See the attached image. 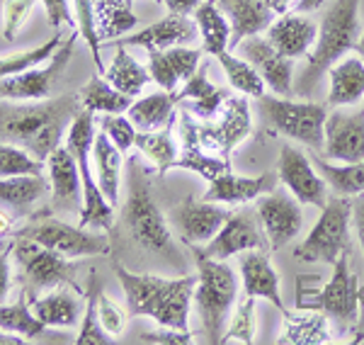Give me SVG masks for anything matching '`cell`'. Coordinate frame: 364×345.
<instances>
[{"label": "cell", "mask_w": 364, "mask_h": 345, "mask_svg": "<svg viewBox=\"0 0 364 345\" xmlns=\"http://www.w3.org/2000/svg\"><path fill=\"white\" fill-rule=\"evenodd\" d=\"M83 110L78 95L29 100L13 105L0 100V142L13 144L44 161L61 146L70 122Z\"/></svg>", "instance_id": "1"}, {"label": "cell", "mask_w": 364, "mask_h": 345, "mask_svg": "<svg viewBox=\"0 0 364 345\" xmlns=\"http://www.w3.org/2000/svg\"><path fill=\"white\" fill-rule=\"evenodd\" d=\"M127 299L129 317H149L170 331L190 333V302L195 299L197 275L161 277L151 272H134L119 258H112Z\"/></svg>", "instance_id": "2"}, {"label": "cell", "mask_w": 364, "mask_h": 345, "mask_svg": "<svg viewBox=\"0 0 364 345\" xmlns=\"http://www.w3.org/2000/svg\"><path fill=\"white\" fill-rule=\"evenodd\" d=\"M109 233H117L122 241L139 248L141 253L182 267V253L173 241L170 224L158 209L154 190L149 183V171L136 161H129V195L122 209L119 224L112 226Z\"/></svg>", "instance_id": "3"}, {"label": "cell", "mask_w": 364, "mask_h": 345, "mask_svg": "<svg viewBox=\"0 0 364 345\" xmlns=\"http://www.w3.org/2000/svg\"><path fill=\"white\" fill-rule=\"evenodd\" d=\"M360 34V0H336L323 15L316 44L306 54V66L296 75L294 95H314L333 63H338L348 51L355 49Z\"/></svg>", "instance_id": "4"}, {"label": "cell", "mask_w": 364, "mask_h": 345, "mask_svg": "<svg viewBox=\"0 0 364 345\" xmlns=\"http://www.w3.org/2000/svg\"><path fill=\"white\" fill-rule=\"evenodd\" d=\"M197 262L195 304L204 333L211 345L224 343V333L233 304L238 299V277L224 260H214L199 245H190Z\"/></svg>", "instance_id": "5"}, {"label": "cell", "mask_w": 364, "mask_h": 345, "mask_svg": "<svg viewBox=\"0 0 364 345\" xmlns=\"http://www.w3.org/2000/svg\"><path fill=\"white\" fill-rule=\"evenodd\" d=\"M95 134V117L87 110H80L66 132V146L73 154L75 163H78L80 180H83V209H80L78 226H83V229H102L109 233L114 226V207L105 200V195L97 187V180L92 178L90 171Z\"/></svg>", "instance_id": "6"}, {"label": "cell", "mask_w": 364, "mask_h": 345, "mask_svg": "<svg viewBox=\"0 0 364 345\" xmlns=\"http://www.w3.org/2000/svg\"><path fill=\"white\" fill-rule=\"evenodd\" d=\"M13 253L17 260V270H20L17 280L29 294V299H34L39 292H49L54 287H63V285L85 294L75 285V265L66 255L22 236L13 238Z\"/></svg>", "instance_id": "7"}, {"label": "cell", "mask_w": 364, "mask_h": 345, "mask_svg": "<svg viewBox=\"0 0 364 345\" xmlns=\"http://www.w3.org/2000/svg\"><path fill=\"white\" fill-rule=\"evenodd\" d=\"M350 224H352V200L348 195L328 197L321 209L318 221L301 243L294 248V260L299 262H328L336 265L338 258L350 250Z\"/></svg>", "instance_id": "8"}, {"label": "cell", "mask_w": 364, "mask_h": 345, "mask_svg": "<svg viewBox=\"0 0 364 345\" xmlns=\"http://www.w3.org/2000/svg\"><path fill=\"white\" fill-rule=\"evenodd\" d=\"M360 285L357 275L350 270L348 255L338 258L333 265V277L318 290H304L299 282L296 290V309L299 312H321L333 317L340 326H355L360 321Z\"/></svg>", "instance_id": "9"}, {"label": "cell", "mask_w": 364, "mask_h": 345, "mask_svg": "<svg viewBox=\"0 0 364 345\" xmlns=\"http://www.w3.org/2000/svg\"><path fill=\"white\" fill-rule=\"evenodd\" d=\"M15 236L32 238V241L46 245V248L56 250V253L66 255V258H85V255H107L112 250V241L107 236H100L83 229V226H73L66 221L56 219L51 212H34L29 214L27 224L15 231Z\"/></svg>", "instance_id": "10"}, {"label": "cell", "mask_w": 364, "mask_h": 345, "mask_svg": "<svg viewBox=\"0 0 364 345\" xmlns=\"http://www.w3.org/2000/svg\"><path fill=\"white\" fill-rule=\"evenodd\" d=\"M257 112L274 132L306 144L309 149L323 151V129H326L328 107L321 102H294L282 95H260Z\"/></svg>", "instance_id": "11"}, {"label": "cell", "mask_w": 364, "mask_h": 345, "mask_svg": "<svg viewBox=\"0 0 364 345\" xmlns=\"http://www.w3.org/2000/svg\"><path fill=\"white\" fill-rule=\"evenodd\" d=\"M78 37L80 32L75 27L56 49V54L46 61V66L27 68V71L0 80V100H46V97H51V90L61 80L63 71H66L70 58H73Z\"/></svg>", "instance_id": "12"}, {"label": "cell", "mask_w": 364, "mask_h": 345, "mask_svg": "<svg viewBox=\"0 0 364 345\" xmlns=\"http://www.w3.org/2000/svg\"><path fill=\"white\" fill-rule=\"evenodd\" d=\"M250 132L252 122L245 95H228V100L219 112V120H207V124H199V142H202V146L209 154H216L219 159L231 161L228 156L233 154V149L243 139L250 137Z\"/></svg>", "instance_id": "13"}, {"label": "cell", "mask_w": 364, "mask_h": 345, "mask_svg": "<svg viewBox=\"0 0 364 345\" xmlns=\"http://www.w3.org/2000/svg\"><path fill=\"white\" fill-rule=\"evenodd\" d=\"M231 212L219 202L195 200V197H182V200L170 209V226L180 236L182 243L199 245L209 243L219 233L221 226Z\"/></svg>", "instance_id": "14"}, {"label": "cell", "mask_w": 364, "mask_h": 345, "mask_svg": "<svg viewBox=\"0 0 364 345\" xmlns=\"http://www.w3.org/2000/svg\"><path fill=\"white\" fill-rule=\"evenodd\" d=\"M255 212L269 250L284 248L289 241H294L304 226L301 202L294 195H287V192L272 190L269 195H262L257 200Z\"/></svg>", "instance_id": "15"}, {"label": "cell", "mask_w": 364, "mask_h": 345, "mask_svg": "<svg viewBox=\"0 0 364 345\" xmlns=\"http://www.w3.org/2000/svg\"><path fill=\"white\" fill-rule=\"evenodd\" d=\"M323 159L338 163L364 161V107L333 110L326 117L323 129Z\"/></svg>", "instance_id": "16"}, {"label": "cell", "mask_w": 364, "mask_h": 345, "mask_svg": "<svg viewBox=\"0 0 364 345\" xmlns=\"http://www.w3.org/2000/svg\"><path fill=\"white\" fill-rule=\"evenodd\" d=\"M279 180L301 204H314L323 209L328 202V183L316 171L314 161L296 146L284 144L279 149Z\"/></svg>", "instance_id": "17"}, {"label": "cell", "mask_w": 364, "mask_h": 345, "mask_svg": "<svg viewBox=\"0 0 364 345\" xmlns=\"http://www.w3.org/2000/svg\"><path fill=\"white\" fill-rule=\"evenodd\" d=\"M265 248H267V238L260 229L257 212L240 209V212L228 216L219 233L202 250L214 260H228L231 255L245 253V250H265Z\"/></svg>", "instance_id": "18"}, {"label": "cell", "mask_w": 364, "mask_h": 345, "mask_svg": "<svg viewBox=\"0 0 364 345\" xmlns=\"http://www.w3.org/2000/svg\"><path fill=\"white\" fill-rule=\"evenodd\" d=\"M178 132H180V154H178V159H175L173 168H185V171L197 173L199 178H204L207 183L219 178L221 173L231 171V161L209 154L202 146L195 115L187 112L185 107H182L178 115Z\"/></svg>", "instance_id": "19"}, {"label": "cell", "mask_w": 364, "mask_h": 345, "mask_svg": "<svg viewBox=\"0 0 364 345\" xmlns=\"http://www.w3.org/2000/svg\"><path fill=\"white\" fill-rule=\"evenodd\" d=\"M51 183V209L54 212L78 214L83 209V180H80L78 163L68 146H58L54 154L46 159Z\"/></svg>", "instance_id": "20"}, {"label": "cell", "mask_w": 364, "mask_h": 345, "mask_svg": "<svg viewBox=\"0 0 364 345\" xmlns=\"http://www.w3.org/2000/svg\"><path fill=\"white\" fill-rule=\"evenodd\" d=\"M238 51L245 61H250L255 66V71L262 75L265 85H269L274 90V95L289 97L294 92V83H291V58L282 56L267 39H262L260 34L255 37H248L238 44Z\"/></svg>", "instance_id": "21"}, {"label": "cell", "mask_w": 364, "mask_h": 345, "mask_svg": "<svg viewBox=\"0 0 364 345\" xmlns=\"http://www.w3.org/2000/svg\"><path fill=\"white\" fill-rule=\"evenodd\" d=\"M199 37V29L195 17L190 20V15H178V13H168L166 17H161L154 25L132 32L129 37H119V42L114 44H124V46H144L146 51H163L170 46L178 44H190Z\"/></svg>", "instance_id": "22"}, {"label": "cell", "mask_w": 364, "mask_h": 345, "mask_svg": "<svg viewBox=\"0 0 364 345\" xmlns=\"http://www.w3.org/2000/svg\"><path fill=\"white\" fill-rule=\"evenodd\" d=\"M318 37V25L306 13H284L277 15L267 27V42L287 58L306 56Z\"/></svg>", "instance_id": "23"}, {"label": "cell", "mask_w": 364, "mask_h": 345, "mask_svg": "<svg viewBox=\"0 0 364 345\" xmlns=\"http://www.w3.org/2000/svg\"><path fill=\"white\" fill-rule=\"evenodd\" d=\"M279 173L265 171L255 178H243V175H236L233 171L221 173L219 178H214L207 187V192L202 195V200L207 202H219V204H245L252 202L257 197L267 195L277 187Z\"/></svg>", "instance_id": "24"}, {"label": "cell", "mask_w": 364, "mask_h": 345, "mask_svg": "<svg viewBox=\"0 0 364 345\" xmlns=\"http://www.w3.org/2000/svg\"><path fill=\"white\" fill-rule=\"evenodd\" d=\"M202 49L195 46H170L163 51H149V73L163 90H180V83L197 73L199 61H202Z\"/></svg>", "instance_id": "25"}, {"label": "cell", "mask_w": 364, "mask_h": 345, "mask_svg": "<svg viewBox=\"0 0 364 345\" xmlns=\"http://www.w3.org/2000/svg\"><path fill=\"white\" fill-rule=\"evenodd\" d=\"M240 280H243V292L248 297L265 299L282 314H287L279 292V275L272 267L267 250H245V255H240Z\"/></svg>", "instance_id": "26"}, {"label": "cell", "mask_w": 364, "mask_h": 345, "mask_svg": "<svg viewBox=\"0 0 364 345\" xmlns=\"http://www.w3.org/2000/svg\"><path fill=\"white\" fill-rule=\"evenodd\" d=\"M219 8L224 10L231 25V42L228 51L238 49V44L248 37H255L260 32H267V27L274 22L272 10L267 8L265 0H216Z\"/></svg>", "instance_id": "27"}, {"label": "cell", "mask_w": 364, "mask_h": 345, "mask_svg": "<svg viewBox=\"0 0 364 345\" xmlns=\"http://www.w3.org/2000/svg\"><path fill=\"white\" fill-rule=\"evenodd\" d=\"M83 297L85 294H80L75 290L70 292L63 285V287L49 290L44 297L29 299V307L37 314V319L46 326H51V329H70V326H75L83 319Z\"/></svg>", "instance_id": "28"}, {"label": "cell", "mask_w": 364, "mask_h": 345, "mask_svg": "<svg viewBox=\"0 0 364 345\" xmlns=\"http://www.w3.org/2000/svg\"><path fill=\"white\" fill-rule=\"evenodd\" d=\"M178 95H180V105H185L187 112L202 117V120H214L221 112V107H224V102L228 100L231 92L226 87L209 83L207 66H199L197 73L185 80V87L178 90Z\"/></svg>", "instance_id": "29"}, {"label": "cell", "mask_w": 364, "mask_h": 345, "mask_svg": "<svg viewBox=\"0 0 364 345\" xmlns=\"http://www.w3.org/2000/svg\"><path fill=\"white\" fill-rule=\"evenodd\" d=\"M328 105L331 107H348L357 105L364 97V58L348 56L333 63L328 71Z\"/></svg>", "instance_id": "30"}, {"label": "cell", "mask_w": 364, "mask_h": 345, "mask_svg": "<svg viewBox=\"0 0 364 345\" xmlns=\"http://www.w3.org/2000/svg\"><path fill=\"white\" fill-rule=\"evenodd\" d=\"M180 105L178 90H156L151 95H144L141 100L132 102V107L127 110V117L132 120V124L136 127V132H156L163 127L175 122V107Z\"/></svg>", "instance_id": "31"}, {"label": "cell", "mask_w": 364, "mask_h": 345, "mask_svg": "<svg viewBox=\"0 0 364 345\" xmlns=\"http://www.w3.org/2000/svg\"><path fill=\"white\" fill-rule=\"evenodd\" d=\"M122 151L112 144L105 132L95 134L92 144V159H95L97 187L112 207L119 204V185H122Z\"/></svg>", "instance_id": "32"}, {"label": "cell", "mask_w": 364, "mask_h": 345, "mask_svg": "<svg viewBox=\"0 0 364 345\" xmlns=\"http://www.w3.org/2000/svg\"><path fill=\"white\" fill-rule=\"evenodd\" d=\"M49 192H51V183L44 173L0 178V204L13 209V212H29Z\"/></svg>", "instance_id": "33"}, {"label": "cell", "mask_w": 364, "mask_h": 345, "mask_svg": "<svg viewBox=\"0 0 364 345\" xmlns=\"http://www.w3.org/2000/svg\"><path fill=\"white\" fill-rule=\"evenodd\" d=\"M202 37V51L209 56L219 58L224 51H228V42H231V25L224 10L219 8L216 0H202L199 8L192 13Z\"/></svg>", "instance_id": "34"}, {"label": "cell", "mask_w": 364, "mask_h": 345, "mask_svg": "<svg viewBox=\"0 0 364 345\" xmlns=\"http://www.w3.org/2000/svg\"><path fill=\"white\" fill-rule=\"evenodd\" d=\"M114 46H117L114 58H112V63L105 68V78H107V83L117 87L119 92H124L129 97H136L141 95L146 83L151 80L149 68L141 66L136 58L127 51L124 44H114Z\"/></svg>", "instance_id": "35"}, {"label": "cell", "mask_w": 364, "mask_h": 345, "mask_svg": "<svg viewBox=\"0 0 364 345\" xmlns=\"http://www.w3.org/2000/svg\"><path fill=\"white\" fill-rule=\"evenodd\" d=\"M49 326L42 324L37 319V314L29 307V294L25 290L20 292L15 304H0V331L13 333V336H20L25 341H37L42 338Z\"/></svg>", "instance_id": "36"}, {"label": "cell", "mask_w": 364, "mask_h": 345, "mask_svg": "<svg viewBox=\"0 0 364 345\" xmlns=\"http://www.w3.org/2000/svg\"><path fill=\"white\" fill-rule=\"evenodd\" d=\"M80 105L87 112H100V115H127V110L132 107V97L119 92L117 87L107 83V78L92 75L87 83L78 90Z\"/></svg>", "instance_id": "37"}, {"label": "cell", "mask_w": 364, "mask_h": 345, "mask_svg": "<svg viewBox=\"0 0 364 345\" xmlns=\"http://www.w3.org/2000/svg\"><path fill=\"white\" fill-rule=\"evenodd\" d=\"M92 8H95L100 42L124 37L139 22L136 15L132 13V3L129 0H92Z\"/></svg>", "instance_id": "38"}, {"label": "cell", "mask_w": 364, "mask_h": 345, "mask_svg": "<svg viewBox=\"0 0 364 345\" xmlns=\"http://www.w3.org/2000/svg\"><path fill=\"white\" fill-rule=\"evenodd\" d=\"M284 317V336L277 343H294V345H316L331 341V326H328L326 314L306 312V314H291L287 309Z\"/></svg>", "instance_id": "39"}, {"label": "cell", "mask_w": 364, "mask_h": 345, "mask_svg": "<svg viewBox=\"0 0 364 345\" xmlns=\"http://www.w3.org/2000/svg\"><path fill=\"white\" fill-rule=\"evenodd\" d=\"M134 149H139L141 156L151 161V166L156 168L158 175H166L168 171H173V163L178 159V144L173 139V124L156 132H139Z\"/></svg>", "instance_id": "40"}, {"label": "cell", "mask_w": 364, "mask_h": 345, "mask_svg": "<svg viewBox=\"0 0 364 345\" xmlns=\"http://www.w3.org/2000/svg\"><path fill=\"white\" fill-rule=\"evenodd\" d=\"M314 166L323 175V180L333 187L336 195H348V197L364 195V161L340 163V166H336V163L326 161L323 156L316 154Z\"/></svg>", "instance_id": "41"}, {"label": "cell", "mask_w": 364, "mask_h": 345, "mask_svg": "<svg viewBox=\"0 0 364 345\" xmlns=\"http://www.w3.org/2000/svg\"><path fill=\"white\" fill-rule=\"evenodd\" d=\"M219 63L221 68H224L228 83H231L233 90H238L240 95L245 97H260L265 95V80H262V75L255 71V66H252L250 61H245L243 56H233L231 51H224V54L219 56Z\"/></svg>", "instance_id": "42"}, {"label": "cell", "mask_w": 364, "mask_h": 345, "mask_svg": "<svg viewBox=\"0 0 364 345\" xmlns=\"http://www.w3.org/2000/svg\"><path fill=\"white\" fill-rule=\"evenodd\" d=\"M100 277L97 272L87 275V292H85V312L80 319V333L75 338V345H107L114 338L107 336L105 329L100 326L97 319V297H100Z\"/></svg>", "instance_id": "43"}, {"label": "cell", "mask_w": 364, "mask_h": 345, "mask_svg": "<svg viewBox=\"0 0 364 345\" xmlns=\"http://www.w3.org/2000/svg\"><path fill=\"white\" fill-rule=\"evenodd\" d=\"M63 32H54V37L46 39L44 44L34 46V49H25V51H17V54H10V56H0V80L3 78H10V75H17L27 68H34L39 63L49 61L51 56L56 54V49L63 44Z\"/></svg>", "instance_id": "44"}, {"label": "cell", "mask_w": 364, "mask_h": 345, "mask_svg": "<svg viewBox=\"0 0 364 345\" xmlns=\"http://www.w3.org/2000/svg\"><path fill=\"white\" fill-rule=\"evenodd\" d=\"M44 161L34 159L25 149L0 142V178L8 175H37L44 173Z\"/></svg>", "instance_id": "45"}, {"label": "cell", "mask_w": 364, "mask_h": 345, "mask_svg": "<svg viewBox=\"0 0 364 345\" xmlns=\"http://www.w3.org/2000/svg\"><path fill=\"white\" fill-rule=\"evenodd\" d=\"M228 341H240L248 345L255 341V299L248 294L231 312V324L226 326L224 333V343Z\"/></svg>", "instance_id": "46"}, {"label": "cell", "mask_w": 364, "mask_h": 345, "mask_svg": "<svg viewBox=\"0 0 364 345\" xmlns=\"http://www.w3.org/2000/svg\"><path fill=\"white\" fill-rule=\"evenodd\" d=\"M100 129L112 139V144L122 154L134 149V142H136V134H139L127 115H102L100 117Z\"/></svg>", "instance_id": "47"}, {"label": "cell", "mask_w": 364, "mask_h": 345, "mask_svg": "<svg viewBox=\"0 0 364 345\" xmlns=\"http://www.w3.org/2000/svg\"><path fill=\"white\" fill-rule=\"evenodd\" d=\"M37 0H5L3 3V39L13 42L17 32L25 25L29 13L34 10Z\"/></svg>", "instance_id": "48"}, {"label": "cell", "mask_w": 364, "mask_h": 345, "mask_svg": "<svg viewBox=\"0 0 364 345\" xmlns=\"http://www.w3.org/2000/svg\"><path fill=\"white\" fill-rule=\"evenodd\" d=\"M127 317H129V314H124V309H122L119 304L107 299V297L100 292V297H97V319H100V326H102L107 336L117 338L119 333H124Z\"/></svg>", "instance_id": "49"}, {"label": "cell", "mask_w": 364, "mask_h": 345, "mask_svg": "<svg viewBox=\"0 0 364 345\" xmlns=\"http://www.w3.org/2000/svg\"><path fill=\"white\" fill-rule=\"evenodd\" d=\"M39 3L44 5L46 22H49V27H54V32L61 29L63 25L75 27V15L70 10L68 0H39Z\"/></svg>", "instance_id": "50"}, {"label": "cell", "mask_w": 364, "mask_h": 345, "mask_svg": "<svg viewBox=\"0 0 364 345\" xmlns=\"http://www.w3.org/2000/svg\"><path fill=\"white\" fill-rule=\"evenodd\" d=\"M10 253H13V241L0 250V304L8 299L10 287H13V270H10Z\"/></svg>", "instance_id": "51"}, {"label": "cell", "mask_w": 364, "mask_h": 345, "mask_svg": "<svg viewBox=\"0 0 364 345\" xmlns=\"http://www.w3.org/2000/svg\"><path fill=\"white\" fill-rule=\"evenodd\" d=\"M352 224H355V233L360 238V245L364 250V195L352 200Z\"/></svg>", "instance_id": "52"}, {"label": "cell", "mask_w": 364, "mask_h": 345, "mask_svg": "<svg viewBox=\"0 0 364 345\" xmlns=\"http://www.w3.org/2000/svg\"><path fill=\"white\" fill-rule=\"evenodd\" d=\"M168 8V13H178V15H192L199 8L202 0H161Z\"/></svg>", "instance_id": "53"}, {"label": "cell", "mask_w": 364, "mask_h": 345, "mask_svg": "<svg viewBox=\"0 0 364 345\" xmlns=\"http://www.w3.org/2000/svg\"><path fill=\"white\" fill-rule=\"evenodd\" d=\"M265 3L274 15H284L289 13V8H294L296 0H265Z\"/></svg>", "instance_id": "54"}, {"label": "cell", "mask_w": 364, "mask_h": 345, "mask_svg": "<svg viewBox=\"0 0 364 345\" xmlns=\"http://www.w3.org/2000/svg\"><path fill=\"white\" fill-rule=\"evenodd\" d=\"M13 231H15V221H13V216H10L8 212H5L3 204H0V238L8 236V233H13Z\"/></svg>", "instance_id": "55"}, {"label": "cell", "mask_w": 364, "mask_h": 345, "mask_svg": "<svg viewBox=\"0 0 364 345\" xmlns=\"http://www.w3.org/2000/svg\"><path fill=\"white\" fill-rule=\"evenodd\" d=\"M326 0H296L294 3V10L296 13H316L318 8H323Z\"/></svg>", "instance_id": "56"}, {"label": "cell", "mask_w": 364, "mask_h": 345, "mask_svg": "<svg viewBox=\"0 0 364 345\" xmlns=\"http://www.w3.org/2000/svg\"><path fill=\"white\" fill-rule=\"evenodd\" d=\"M20 343H27L25 338H20V336H5V333H0V345H20Z\"/></svg>", "instance_id": "57"}, {"label": "cell", "mask_w": 364, "mask_h": 345, "mask_svg": "<svg viewBox=\"0 0 364 345\" xmlns=\"http://www.w3.org/2000/svg\"><path fill=\"white\" fill-rule=\"evenodd\" d=\"M355 51L364 58V34H360V39H357V46H355Z\"/></svg>", "instance_id": "58"}, {"label": "cell", "mask_w": 364, "mask_h": 345, "mask_svg": "<svg viewBox=\"0 0 364 345\" xmlns=\"http://www.w3.org/2000/svg\"><path fill=\"white\" fill-rule=\"evenodd\" d=\"M129 3H132V0H129ZM154 3H161V0H154Z\"/></svg>", "instance_id": "59"}]
</instances>
